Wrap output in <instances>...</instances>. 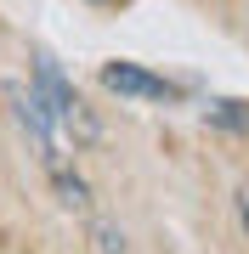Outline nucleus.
Listing matches in <instances>:
<instances>
[{
  "instance_id": "obj_7",
  "label": "nucleus",
  "mask_w": 249,
  "mask_h": 254,
  "mask_svg": "<svg viewBox=\"0 0 249 254\" xmlns=\"http://www.w3.org/2000/svg\"><path fill=\"white\" fill-rule=\"evenodd\" d=\"M238 220H244V232H249V187H238Z\"/></svg>"
},
{
  "instance_id": "obj_1",
  "label": "nucleus",
  "mask_w": 249,
  "mask_h": 254,
  "mask_svg": "<svg viewBox=\"0 0 249 254\" xmlns=\"http://www.w3.org/2000/svg\"><path fill=\"white\" fill-rule=\"evenodd\" d=\"M34 91L46 96V108L57 113V125H63L68 136L96 141V119L85 113V102L74 96V85H68V79H63V68H57V57H46V51L34 57Z\"/></svg>"
},
{
  "instance_id": "obj_5",
  "label": "nucleus",
  "mask_w": 249,
  "mask_h": 254,
  "mask_svg": "<svg viewBox=\"0 0 249 254\" xmlns=\"http://www.w3.org/2000/svg\"><path fill=\"white\" fill-rule=\"evenodd\" d=\"M57 192H63V203L74 209V215H85V209H91V198H85V181H80V175L57 170Z\"/></svg>"
},
{
  "instance_id": "obj_4",
  "label": "nucleus",
  "mask_w": 249,
  "mask_h": 254,
  "mask_svg": "<svg viewBox=\"0 0 249 254\" xmlns=\"http://www.w3.org/2000/svg\"><path fill=\"white\" fill-rule=\"evenodd\" d=\"M210 125L244 136V130H249V102H210Z\"/></svg>"
},
{
  "instance_id": "obj_3",
  "label": "nucleus",
  "mask_w": 249,
  "mask_h": 254,
  "mask_svg": "<svg viewBox=\"0 0 249 254\" xmlns=\"http://www.w3.org/2000/svg\"><path fill=\"white\" fill-rule=\"evenodd\" d=\"M102 85H108L113 96H136V102H165L170 96V85L159 79V73L136 68V63H108L102 68Z\"/></svg>"
},
{
  "instance_id": "obj_2",
  "label": "nucleus",
  "mask_w": 249,
  "mask_h": 254,
  "mask_svg": "<svg viewBox=\"0 0 249 254\" xmlns=\"http://www.w3.org/2000/svg\"><path fill=\"white\" fill-rule=\"evenodd\" d=\"M11 113H17V125L28 130V136H34V147H40V158L51 164V175L63 170V153H68V130L57 125V113L46 108V96L34 91V85H17V91H11Z\"/></svg>"
},
{
  "instance_id": "obj_6",
  "label": "nucleus",
  "mask_w": 249,
  "mask_h": 254,
  "mask_svg": "<svg viewBox=\"0 0 249 254\" xmlns=\"http://www.w3.org/2000/svg\"><path fill=\"white\" fill-rule=\"evenodd\" d=\"M96 243H102V254H125V243H119V232H108V226H96Z\"/></svg>"
}]
</instances>
